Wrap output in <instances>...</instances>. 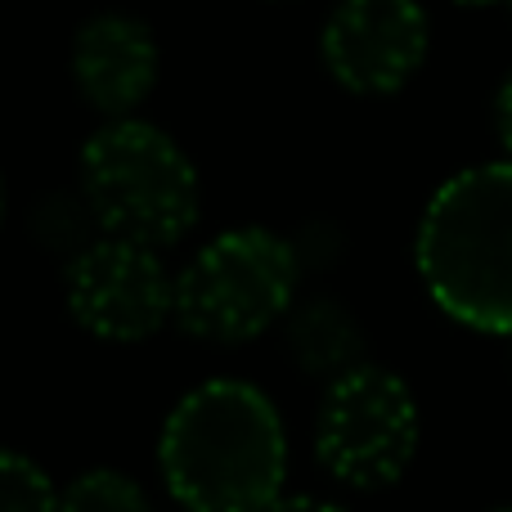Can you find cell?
I'll return each mask as SVG.
<instances>
[{
    "mask_svg": "<svg viewBox=\"0 0 512 512\" xmlns=\"http://www.w3.org/2000/svg\"><path fill=\"white\" fill-rule=\"evenodd\" d=\"M158 468L185 512H261L283 495L288 432L261 387L212 378L167 414Z\"/></svg>",
    "mask_w": 512,
    "mask_h": 512,
    "instance_id": "obj_1",
    "label": "cell"
},
{
    "mask_svg": "<svg viewBox=\"0 0 512 512\" xmlns=\"http://www.w3.org/2000/svg\"><path fill=\"white\" fill-rule=\"evenodd\" d=\"M414 256L445 315L512 337V162L445 180L423 212Z\"/></svg>",
    "mask_w": 512,
    "mask_h": 512,
    "instance_id": "obj_2",
    "label": "cell"
},
{
    "mask_svg": "<svg viewBox=\"0 0 512 512\" xmlns=\"http://www.w3.org/2000/svg\"><path fill=\"white\" fill-rule=\"evenodd\" d=\"M81 198L104 234L171 248L198 225V171L162 126L108 117L81 149Z\"/></svg>",
    "mask_w": 512,
    "mask_h": 512,
    "instance_id": "obj_3",
    "label": "cell"
},
{
    "mask_svg": "<svg viewBox=\"0 0 512 512\" xmlns=\"http://www.w3.org/2000/svg\"><path fill=\"white\" fill-rule=\"evenodd\" d=\"M297 274L288 239L261 225L225 230L176 274V324L198 342H252L292 310Z\"/></svg>",
    "mask_w": 512,
    "mask_h": 512,
    "instance_id": "obj_4",
    "label": "cell"
},
{
    "mask_svg": "<svg viewBox=\"0 0 512 512\" xmlns=\"http://www.w3.org/2000/svg\"><path fill=\"white\" fill-rule=\"evenodd\" d=\"M418 405L391 369L355 364L328 378L315 418V459L342 486H391L414 463Z\"/></svg>",
    "mask_w": 512,
    "mask_h": 512,
    "instance_id": "obj_5",
    "label": "cell"
},
{
    "mask_svg": "<svg viewBox=\"0 0 512 512\" xmlns=\"http://www.w3.org/2000/svg\"><path fill=\"white\" fill-rule=\"evenodd\" d=\"M68 315L99 342H149L176 319V279L167 274L158 248L104 239L86 243L63 274Z\"/></svg>",
    "mask_w": 512,
    "mask_h": 512,
    "instance_id": "obj_6",
    "label": "cell"
},
{
    "mask_svg": "<svg viewBox=\"0 0 512 512\" xmlns=\"http://www.w3.org/2000/svg\"><path fill=\"white\" fill-rule=\"evenodd\" d=\"M432 27L418 0H342L328 14L319 54L351 95H396L427 59Z\"/></svg>",
    "mask_w": 512,
    "mask_h": 512,
    "instance_id": "obj_7",
    "label": "cell"
},
{
    "mask_svg": "<svg viewBox=\"0 0 512 512\" xmlns=\"http://www.w3.org/2000/svg\"><path fill=\"white\" fill-rule=\"evenodd\" d=\"M72 81L90 108L126 117L158 86V41L131 14H95L72 36Z\"/></svg>",
    "mask_w": 512,
    "mask_h": 512,
    "instance_id": "obj_8",
    "label": "cell"
},
{
    "mask_svg": "<svg viewBox=\"0 0 512 512\" xmlns=\"http://www.w3.org/2000/svg\"><path fill=\"white\" fill-rule=\"evenodd\" d=\"M288 351L315 378H337L360 364V328L337 301H310L288 310Z\"/></svg>",
    "mask_w": 512,
    "mask_h": 512,
    "instance_id": "obj_9",
    "label": "cell"
},
{
    "mask_svg": "<svg viewBox=\"0 0 512 512\" xmlns=\"http://www.w3.org/2000/svg\"><path fill=\"white\" fill-rule=\"evenodd\" d=\"M54 512H153V504L135 477L113 468H95L81 472L68 490H59Z\"/></svg>",
    "mask_w": 512,
    "mask_h": 512,
    "instance_id": "obj_10",
    "label": "cell"
},
{
    "mask_svg": "<svg viewBox=\"0 0 512 512\" xmlns=\"http://www.w3.org/2000/svg\"><path fill=\"white\" fill-rule=\"evenodd\" d=\"M54 481L41 463L18 450H0V512H54Z\"/></svg>",
    "mask_w": 512,
    "mask_h": 512,
    "instance_id": "obj_11",
    "label": "cell"
},
{
    "mask_svg": "<svg viewBox=\"0 0 512 512\" xmlns=\"http://www.w3.org/2000/svg\"><path fill=\"white\" fill-rule=\"evenodd\" d=\"M261 512H346L328 499H315V495H279L274 504H265Z\"/></svg>",
    "mask_w": 512,
    "mask_h": 512,
    "instance_id": "obj_12",
    "label": "cell"
},
{
    "mask_svg": "<svg viewBox=\"0 0 512 512\" xmlns=\"http://www.w3.org/2000/svg\"><path fill=\"white\" fill-rule=\"evenodd\" d=\"M495 126H499V140L508 149V162H512V77L499 86V99H495Z\"/></svg>",
    "mask_w": 512,
    "mask_h": 512,
    "instance_id": "obj_13",
    "label": "cell"
},
{
    "mask_svg": "<svg viewBox=\"0 0 512 512\" xmlns=\"http://www.w3.org/2000/svg\"><path fill=\"white\" fill-rule=\"evenodd\" d=\"M459 5H495V0H459Z\"/></svg>",
    "mask_w": 512,
    "mask_h": 512,
    "instance_id": "obj_14",
    "label": "cell"
},
{
    "mask_svg": "<svg viewBox=\"0 0 512 512\" xmlns=\"http://www.w3.org/2000/svg\"><path fill=\"white\" fill-rule=\"evenodd\" d=\"M0 216H5V180H0Z\"/></svg>",
    "mask_w": 512,
    "mask_h": 512,
    "instance_id": "obj_15",
    "label": "cell"
},
{
    "mask_svg": "<svg viewBox=\"0 0 512 512\" xmlns=\"http://www.w3.org/2000/svg\"><path fill=\"white\" fill-rule=\"evenodd\" d=\"M504 512H512V508H504Z\"/></svg>",
    "mask_w": 512,
    "mask_h": 512,
    "instance_id": "obj_16",
    "label": "cell"
},
{
    "mask_svg": "<svg viewBox=\"0 0 512 512\" xmlns=\"http://www.w3.org/2000/svg\"><path fill=\"white\" fill-rule=\"evenodd\" d=\"M508 5H512V0H508Z\"/></svg>",
    "mask_w": 512,
    "mask_h": 512,
    "instance_id": "obj_17",
    "label": "cell"
}]
</instances>
